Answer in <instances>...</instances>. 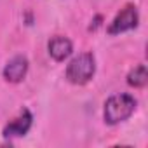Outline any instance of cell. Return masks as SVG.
<instances>
[{"label":"cell","instance_id":"6da1fadb","mask_svg":"<svg viewBox=\"0 0 148 148\" xmlns=\"http://www.w3.org/2000/svg\"><path fill=\"white\" fill-rule=\"evenodd\" d=\"M136 99L131 94H115L105 103V122L110 125L120 124L132 115Z\"/></svg>","mask_w":148,"mask_h":148},{"label":"cell","instance_id":"7a4b0ae2","mask_svg":"<svg viewBox=\"0 0 148 148\" xmlns=\"http://www.w3.org/2000/svg\"><path fill=\"white\" fill-rule=\"evenodd\" d=\"M96 71V61L91 52H82L77 58H73L66 66V79L71 84L84 86L87 84Z\"/></svg>","mask_w":148,"mask_h":148},{"label":"cell","instance_id":"3957f363","mask_svg":"<svg viewBox=\"0 0 148 148\" xmlns=\"http://www.w3.org/2000/svg\"><path fill=\"white\" fill-rule=\"evenodd\" d=\"M138 21H139V14H138L136 5H125V7L115 16V19L110 23L108 33H110V35H117V33L132 30V28L138 26Z\"/></svg>","mask_w":148,"mask_h":148},{"label":"cell","instance_id":"277c9868","mask_svg":"<svg viewBox=\"0 0 148 148\" xmlns=\"http://www.w3.org/2000/svg\"><path fill=\"white\" fill-rule=\"evenodd\" d=\"M32 120H33L32 113L26 108H23L19 117H16L12 122H9L4 127V138L9 139V138H21V136H25L30 131V127H32Z\"/></svg>","mask_w":148,"mask_h":148},{"label":"cell","instance_id":"5b68a950","mask_svg":"<svg viewBox=\"0 0 148 148\" xmlns=\"http://www.w3.org/2000/svg\"><path fill=\"white\" fill-rule=\"evenodd\" d=\"M26 71H28V59L25 56H14L4 68V77L9 82H21L26 77Z\"/></svg>","mask_w":148,"mask_h":148},{"label":"cell","instance_id":"8992f818","mask_svg":"<svg viewBox=\"0 0 148 148\" xmlns=\"http://www.w3.org/2000/svg\"><path fill=\"white\" fill-rule=\"evenodd\" d=\"M49 54L56 59V61H63V59H66L70 54H71V42L66 38V37H54V38H51L49 40Z\"/></svg>","mask_w":148,"mask_h":148},{"label":"cell","instance_id":"52a82bcc","mask_svg":"<svg viewBox=\"0 0 148 148\" xmlns=\"http://www.w3.org/2000/svg\"><path fill=\"white\" fill-rule=\"evenodd\" d=\"M146 80H148V73H146V66L145 64H138L127 75V82L132 87H145Z\"/></svg>","mask_w":148,"mask_h":148}]
</instances>
